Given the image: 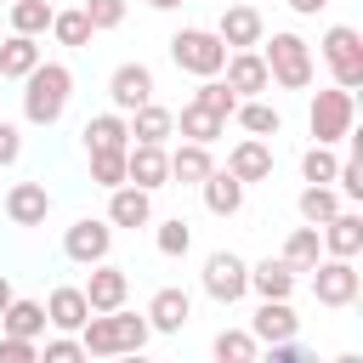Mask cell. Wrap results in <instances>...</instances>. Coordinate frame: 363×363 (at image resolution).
Returning <instances> with one entry per match:
<instances>
[{"label":"cell","instance_id":"1","mask_svg":"<svg viewBox=\"0 0 363 363\" xmlns=\"http://www.w3.org/2000/svg\"><path fill=\"white\" fill-rule=\"evenodd\" d=\"M147 340H153L147 312H125V306H113V312H91V318L79 323V346H85V357H130V352H142Z\"/></svg>","mask_w":363,"mask_h":363},{"label":"cell","instance_id":"2","mask_svg":"<svg viewBox=\"0 0 363 363\" xmlns=\"http://www.w3.org/2000/svg\"><path fill=\"white\" fill-rule=\"evenodd\" d=\"M68 96H74V68L68 62H34L28 74H23V119L28 125H40V130H51L62 113H68Z\"/></svg>","mask_w":363,"mask_h":363},{"label":"cell","instance_id":"3","mask_svg":"<svg viewBox=\"0 0 363 363\" xmlns=\"http://www.w3.org/2000/svg\"><path fill=\"white\" fill-rule=\"evenodd\" d=\"M261 57H267L272 85H284V91H306V85H312V74H318L312 45H306L301 34H289V28H278L272 40H261Z\"/></svg>","mask_w":363,"mask_h":363},{"label":"cell","instance_id":"4","mask_svg":"<svg viewBox=\"0 0 363 363\" xmlns=\"http://www.w3.org/2000/svg\"><path fill=\"white\" fill-rule=\"evenodd\" d=\"M352 125H357V96L346 91V85H329V91H318L312 96V108H306V130H312V142H346L352 136Z\"/></svg>","mask_w":363,"mask_h":363},{"label":"cell","instance_id":"5","mask_svg":"<svg viewBox=\"0 0 363 363\" xmlns=\"http://www.w3.org/2000/svg\"><path fill=\"white\" fill-rule=\"evenodd\" d=\"M170 62H176L182 74H193V79H210V74H221L227 45H221L216 28H176V34H170Z\"/></svg>","mask_w":363,"mask_h":363},{"label":"cell","instance_id":"6","mask_svg":"<svg viewBox=\"0 0 363 363\" xmlns=\"http://www.w3.org/2000/svg\"><path fill=\"white\" fill-rule=\"evenodd\" d=\"M199 284H204V295H210L216 306H238V301L250 295V261L233 255V250H216V255H204Z\"/></svg>","mask_w":363,"mask_h":363},{"label":"cell","instance_id":"7","mask_svg":"<svg viewBox=\"0 0 363 363\" xmlns=\"http://www.w3.org/2000/svg\"><path fill=\"white\" fill-rule=\"evenodd\" d=\"M306 272H312V295H318V306H352V301L363 295V272H357L346 255H318Z\"/></svg>","mask_w":363,"mask_h":363},{"label":"cell","instance_id":"8","mask_svg":"<svg viewBox=\"0 0 363 363\" xmlns=\"http://www.w3.org/2000/svg\"><path fill=\"white\" fill-rule=\"evenodd\" d=\"M323 62H329V74H335V85H346V91H357L363 85V34L352 28V23H335L329 34H323Z\"/></svg>","mask_w":363,"mask_h":363},{"label":"cell","instance_id":"9","mask_svg":"<svg viewBox=\"0 0 363 363\" xmlns=\"http://www.w3.org/2000/svg\"><path fill=\"white\" fill-rule=\"evenodd\" d=\"M113 250V221L108 216H79L68 233H62V255L74 267H91V261H108Z\"/></svg>","mask_w":363,"mask_h":363},{"label":"cell","instance_id":"10","mask_svg":"<svg viewBox=\"0 0 363 363\" xmlns=\"http://www.w3.org/2000/svg\"><path fill=\"white\" fill-rule=\"evenodd\" d=\"M125 182H136L147 193L170 187V147L164 142H130L125 147Z\"/></svg>","mask_w":363,"mask_h":363},{"label":"cell","instance_id":"11","mask_svg":"<svg viewBox=\"0 0 363 363\" xmlns=\"http://www.w3.org/2000/svg\"><path fill=\"white\" fill-rule=\"evenodd\" d=\"M221 79L233 85V96H261V91H272L267 57H261L255 45H244V51H227V62H221Z\"/></svg>","mask_w":363,"mask_h":363},{"label":"cell","instance_id":"12","mask_svg":"<svg viewBox=\"0 0 363 363\" xmlns=\"http://www.w3.org/2000/svg\"><path fill=\"white\" fill-rule=\"evenodd\" d=\"M108 102H113L119 113L153 102V68H147V62H119V68L108 74Z\"/></svg>","mask_w":363,"mask_h":363},{"label":"cell","instance_id":"13","mask_svg":"<svg viewBox=\"0 0 363 363\" xmlns=\"http://www.w3.org/2000/svg\"><path fill=\"white\" fill-rule=\"evenodd\" d=\"M79 289H85L91 312H113V306H125V295H130V272L113 267V261H91V278H85Z\"/></svg>","mask_w":363,"mask_h":363},{"label":"cell","instance_id":"14","mask_svg":"<svg viewBox=\"0 0 363 363\" xmlns=\"http://www.w3.org/2000/svg\"><path fill=\"white\" fill-rule=\"evenodd\" d=\"M45 216H51L45 182H11L6 187V221L11 227H45Z\"/></svg>","mask_w":363,"mask_h":363},{"label":"cell","instance_id":"15","mask_svg":"<svg viewBox=\"0 0 363 363\" xmlns=\"http://www.w3.org/2000/svg\"><path fill=\"white\" fill-rule=\"evenodd\" d=\"M108 221L113 227H153V193L147 187H136V182H119V187H108Z\"/></svg>","mask_w":363,"mask_h":363},{"label":"cell","instance_id":"16","mask_svg":"<svg viewBox=\"0 0 363 363\" xmlns=\"http://www.w3.org/2000/svg\"><path fill=\"white\" fill-rule=\"evenodd\" d=\"M187 318H193V295L187 289H176V284L153 289V301H147V329L153 335H182Z\"/></svg>","mask_w":363,"mask_h":363},{"label":"cell","instance_id":"17","mask_svg":"<svg viewBox=\"0 0 363 363\" xmlns=\"http://www.w3.org/2000/svg\"><path fill=\"white\" fill-rule=\"evenodd\" d=\"M227 170H233L244 187H255V182H272V147H267V136H244V142H233V153H227Z\"/></svg>","mask_w":363,"mask_h":363},{"label":"cell","instance_id":"18","mask_svg":"<svg viewBox=\"0 0 363 363\" xmlns=\"http://www.w3.org/2000/svg\"><path fill=\"white\" fill-rule=\"evenodd\" d=\"M318 238H323V255H346V261H357V250H363V216L340 204V210L318 227Z\"/></svg>","mask_w":363,"mask_h":363},{"label":"cell","instance_id":"19","mask_svg":"<svg viewBox=\"0 0 363 363\" xmlns=\"http://www.w3.org/2000/svg\"><path fill=\"white\" fill-rule=\"evenodd\" d=\"M85 318H91V301H85L79 284H57V289L45 295V329H68V335H79Z\"/></svg>","mask_w":363,"mask_h":363},{"label":"cell","instance_id":"20","mask_svg":"<svg viewBox=\"0 0 363 363\" xmlns=\"http://www.w3.org/2000/svg\"><path fill=\"white\" fill-rule=\"evenodd\" d=\"M216 34H221L227 51H244V45H261V40H267V23H261L255 6H227L221 23H216Z\"/></svg>","mask_w":363,"mask_h":363},{"label":"cell","instance_id":"21","mask_svg":"<svg viewBox=\"0 0 363 363\" xmlns=\"http://www.w3.org/2000/svg\"><path fill=\"white\" fill-rule=\"evenodd\" d=\"M199 193H204V210L227 221V216H238V210H244V193H250V187H244L233 170H210V176L199 182Z\"/></svg>","mask_w":363,"mask_h":363},{"label":"cell","instance_id":"22","mask_svg":"<svg viewBox=\"0 0 363 363\" xmlns=\"http://www.w3.org/2000/svg\"><path fill=\"white\" fill-rule=\"evenodd\" d=\"M250 335H255L261 346H272V340L301 335V318H295V306H289V301H261V306H255V318H250Z\"/></svg>","mask_w":363,"mask_h":363},{"label":"cell","instance_id":"23","mask_svg":"<svg viewBox=\"0 0 363 363\" xmlns=\"http://www.w3.org/2000/svg\"><path fill=\"white\" fill-rule=\"evenodd\" d=\"M295 278H301V272H295L284 255H278V261L267 255V261L250 267V289H255L261 301H289V295H295Z\"/></svg>","mask_w":363,"mask_h":363},{"label":"cell","instance_id":"24","mask_svg":"<svg viewBox=\"0 0 363 363\" xmlns=\"http://www.w3.org/2000/svg\"><path fill=\"white\" fill-rule=\"evenodd\" d=\"M125 119H130V142H170V136H176V113H170L164 102H142V108H130Z\"/></svg>","mask_w":363,"mask_h":363},{"label":"cell","instance_id":"25","mask_svg":"<svg viewBox=\"0 0 363 363\" xmlns=\"http://www.w3.org/2000/svg\"><path fill=\"white\" fill-rule=\"evenodd\" d=\"M210 170H216V159H210V142H182V147H170V182H182V187H199Z\"/></svg>","mask_w":363,"mask_h":363},{"label":"cell","instance_id":"26","mask_svg":"<svg viewBox=\"0 0 363 363\" xmlns=\"http://www.w3.org/2000/svg\"><path fill=\"white\" fill-rule=\"evenodd\" d=\"M0 335H28V340H40V335H45V301L11 295L6 312H0Z\"/></svg>","mask_w":363,"mask_h":363},{"label":"cell","instance_id":"27","mask_svg":"<svg viewBox=\"0 0 363 363\" xmlns=\"http://www.w3.org/2000/svg\"><path fill=\"white\" fill-rule=\"evenodd\" d=\"M233 119L244 125V136H278V130H284V113H278L267 96H238Z\"/></svg>","mask_w":363,"mask_h":363},{"label":"cell","instance_id":"28","mask_svg":"<svg viewBox=\"0 0 363 363\" xmlns=\"http://www.w3.org/2000/svg\"><path fill=\"white\" fill-rule=\"evenodd\" d=\"M79 136H85V147H130V119L119 108H108V113H91Z\"/></svg>","mask_w":363,"mask_h":363},{"label":"cell","instance_id":"29","mask_svg":"<svg viewBox=\"0 0 363 363\" xmlns=\"http://www.w3.org/2000/svg\"><path fill=\"white\" fill-rule=\"evenodd\" d=\"M340 204H346V199L335 193V182H306V187H301V199H295V210H301V221H306V227H323Z\"/></svg>","mask_w":363,"mask_h":363},{"label":"cell","instance_id":"30","mask_svg":"<svg viewBox=\"0 0 363 363\" xmlns=\"http://www.w3.org/2000/svg\"><path fill=\"white\" fill-rule=\"evenodd\" d=\"M40 57H45V51H40L34 34H6V40H0V79H23Z\"/></svg>","mask_w":363,"mask_h":363},{"label":"cell","instance_id":"31","mask_svg":"<svg viewBox=\"0 0 363 363\" xmlns=\"http://www.w3.org/2000/svg\"><path fill=\"white\" fill-rule=\"evenodd\" d=\"M221 130H227V119L210 113V108H199V102H187V108L176 113V136H182V142H216Z\"/></svg>","mask_w":363,"mask_h":363},{"label":"cell","instance_id":"32","mask_svg":"<svg viewBox=\"0 0 363 363\" xmlns=\"http://www.w3.org/2000/svg\"><path fill=\"white\" fill-rule=\"evenodd\" d=\"M91 34H96V28H91V17H85V6H68V11H51V40H57V45H74V51H79V45H91Z\"/></svg>","mask_w":363,"mask_h":363},{"label":"cell","instance_id":"33","mask_svg":"<svg viewBox=\"0 0 363 363\" xmlns=\"http://www.w3.org/2000/svg\"><path fill=\"white\" fill-rule=\"evenodd\" d=\"M51 11H57L51 0H11V34H34L40 40L51 28Z\"/></svg>","mask_w":363,"mask_h":363},{"label":"cell","instance_id":"34","mask_svg":"<svg viewBox=\"0 0 363 363\" xmlns=\"http://www.w3.org/2000/svg\"><path fill=\"white\" fill-rule=\"evenodd\" d=\"M210 352H216L221 363H255V357H261V340H255L250 329H221Z\"/></svg>","mask_w":363,"mask_h":363},{"label":"cell","instance_id":"35","mask_svg":"<svg viewBox=\"0 0 363 363\" xmlns=\"http://www.w3.org/2000/svg\"><path fill=\"white\" fill-rule=\"evenodd\" d=\"M318 255H323V238H318V227H295V233L284 238V261H289L295 272H306Z\"/></svg>","mask_w":363,"mask_h":363},{"label":"cell","instance_id":"36","mask_svg":"<svg viewBox=\"0 0 363 363\" xmlns=\"http://www.w3.org/2000/svg\"><path fill=\"white\" fill-rule=\"evenodd\" d=\"M193 102H199V108H210V113H221V119H233V108H238V96H233V85H227L221 74H210V79H199V91H193Z\"/></svg>","mask_w":363,"mask_h":363},{"label":"cell","instance_id":"37","mask_svg":"<svg viewBox=\"0 0 363 363\" xmlns=\"http://www.w3.org/2000/svg\"><path fill=\"white\" fill-rule=\"evenodd\" d=\"M91 153V182L96 187H119L125 182V147H85Z\"/></svg>","mask_w":363,"mask_h":363},{"label":"cell","instance_id":"38","mask_svg":"<svg viewBox=\"0 0 363 363\" xmlns=\"http://www.w3.org/2000/svg\"><path fill=\"white\" fill-rule=\"evenodd\" d=\"M335 164H340V153L329 142H312L301 153V182H335Z\"/></svg>","mask_w":363,"mask_h":363},{"label":"cell","instance_id":"39","mask_svg":"<svg viewBox=\"0 0 363 363\" xmlns=\"http://www.w3.org/2000/svg\"><path fill=\"white\" fill-rule=\"evenodd\" d=\"M153 244H159V255H170V261H176V255H187V250H193V227H187L182 216H170V221H159V227H153Z\"/></svg>","mask_w":363,"mask_h":363},{"label":"cell","instance_id":"40","mask_svg":"<svg viewBox=\"0 0 363 363\" xmlns=\"http://www.w3.org/2000/svg\"><path fill=\"white\" fill-rule=\"evenodd\" d=\"M40 357H45V363H79V357H85V346H79V335L57 329L51 340H40Z\"/></svg>","mask_w":363,"mask_h":363},{"label":"cell","instance_id":"41","mask_svg":"<svg viewBox=\"0 0 363 363\" xmlns=\"http://www.w3.org/2000/svg\"><path fill=\"white\" fill-rule=\"evenodd\" d=\"M335 193L352 199V204L363 199V164H357V159H340V164H335Z\"/></svg>","mask_w":363,"mask_h":363},{"label":"cell","instance_id":"42","mask_svg":"<svg viewBox=\"0 0 363 363\" xmlns=\"http://www.w3.org/2000/svg\"><path fill=\"white\" fill-rule=\"evenodd\" d=\"M0 363H40V340H28V335H0Z\"/></svg>","mask_w":363,"mask_h":363},{"label":"cell","instance_id":"43","mask_svg":"<svg viewBox=\"0 0 363 363\" xmlns=\"http://www.w3.org/2000/svg\"><path fill=\"white\" fill-rule=\"evenodd\" d=\"M85 17H91L96 34H102V28H119V23H125V0H85Z\"/></svg>","mask_w":363,"mask_h":363},{"label":"cell","instance_id":"44","mask_svg":"<svg viewBox=\"0 0 363 363\" xmlns=\"http://www.w3.org/2000/svg\"><path fill=\"white\" fill-rule=\"evenodd\" d=\"M17 159H23V130H17L11 119H0V170L17 164Z\"/></svg>","mask_w":363,"mask_h":363},{"label":"cell","instance_id":"45","mask_svg":"<svg viewBox=\"0 0 363 363\" xmlns=\"http://www.w3.org/2000/svg\"><path fill=\"white\" fill-rule=\"evenodd\" d=\"M267 352H272V363H301V357H306V346H301L295 335H289V340H272Z\"/></svg>","mask_w":363,"mask_h":363},{"label":"cell","instance_id":"46","mask_svg":"<svg viewBox=\"0 0 363 363\" xmlns=\"http://www.w3.org/2000/svg\"><path fill=\"white\" fill-rule=\"evenodd\" d=\"M318 6H329V0H289V11H295V17H318Z\"/></svg>","mask_w":363,"mask_h":363},{"label":"cell","instance_id":"47","mask_svg":"<svg viewBox=\"0 0 363 363\" xmlns=\"http://www.w3.org/2000/svg\"><path fill=\"white\" fill-rule=\"evenodd\" d=\"M11 295H17V289H11V278L0 272V312H6V301H11Z\"/></svg>","mask_w":363,"mask_h":363},{"label":"cell","instance_id":"48","mask_svg":"<svg viewBox=\"0 0 363 363\" xmlns=\"http://www.w3.org/2000/svg\"><path fill=\"white\" fill-rule=\"evenodd\" d=\"M147 6H153V11H176L182 0H147Z\"/></svg>","mask_w":363,"mask_h":363}]
</instances>
